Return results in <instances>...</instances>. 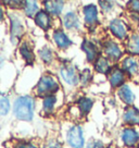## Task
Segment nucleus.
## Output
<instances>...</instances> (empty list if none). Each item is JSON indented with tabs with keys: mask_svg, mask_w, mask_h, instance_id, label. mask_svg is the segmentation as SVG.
I'll list each match as a JSON object with an SVG mask.
<instances>
[{
	"mask_svg": "<svg viewBox=\"0 0 139 148\" xmlns=\"http://www.w3.org/2000/svg\"><path fill=\"white\" fill-rule=\"evenodd\" d=\"M117 142L123 148H139V127L122 125L117 132Z\"/></svg>",
	"mask_w": 139,
	"mask_h": 148,
	"instance_id": "obj_6",
	"label": "nucleus"
},
{
	"mask_svg": "<svg viewBox=\"0 0 139 148\" xmlns=\"http://www.w3.org/2000/svg\"><path fill=\"white\" fill-rule=\"evenodd\" d=\"M113 63L108 59L107 57H104L103 55H100L98 57V59L93 63V70L95 73H97L98 75H102L107 77L108 74L110 73V71L113 68Z\"/></svg>",
	"mask_w": 139,
	"mask_h": 148,
	"instance_id": "obj_18",
	"label": "nucleus"
},
{
	"mask_svg": "<svg viewBox=\"0 0 139 148\" xmlns=\"http://www.w3.org/2000/svg\"><path fill=\"white\" fill-rule=\"evenodd\" d=\"M115 97L124 107L135 106L137 101V92L130 82L124 84L123 86L115 90Z\"/></svg>",
	"mask_w": 139,
	"mask_h": 148,
	"instance_id": "obj_11",
	"label": "nucleus"
},
{
	"mask_svg": "<svg viewBox=\"0 0 139 148\" xmlns=\"http://www.w3.org/2000/svg\"><path fill=\"white\" fill-rule=\"evenodd\" d=\"M93 79V70L86 66L79 71V85L82 87L89 86Z\"/></svg>",
	"mask_w": 139,
	"mask_h": 148,
	"instance_id": "obj_27",
	"label": "nucleus"
},
{
	"mask_svg": "<svg viewBox=\"0 0 139 148\" xmlns=\"http://www.w3.org/2000/svg\"><path fill=\"white\" fill-rule=\"evenodd\" d=\"M59 75L69 87H76L79 85L78 69L69 61H63L58 69Z\"/></svg>",
	"mask_w": 139,
	"mask_h": 148,
	"instance_id": "obj_7",
	"label": "nucleus"
},
{
	"mask_svg": "<svg viewBox=\"0 0 139 148\" xmlns=\"http://www.w3.org/2000/svg\"><path fill=\"white\" fill-rule=\"evenodd\" d=\"M126 55L135 56L139 58V32L134 31L124 42Z\"/></svg>",
	"mask_w": 139,
	"mask_h": 148,
	"instance_id": "obj_20",
	"label": "nucleus"
},
{
	"mask_svg": "<svg viewBox=\"0 0 139 148\" xmlns=\"http://www.w3.org/2000/svg\"><path fill=\"white\" fill-rule=\"evenodd\" d=\"M42 113L46 116H51L52 113H55V111L58 106V96L57 94L55 95H49L42 98Z\"/></svg>",
	"mask_w": 139,
	"mask_h": 148,
	"instance_id": "obj_24",
	"label": "nucleus"
},
{
	"mask_svg": "<svg viewBox=\"0 0 139 148\" xmlns=\"http://www.w3.org/2000/svg\"><path fill=\"white\" fill-rule=\"evenodd\" d=\"M42 148H62V144L59 139L57 138H50L46 144L44 145Z\"/></svg>",
	"mask_w": 139,
	"mask_h": 148,
	"instance_id": "obj_33",
	"label": "nucleus"
},
{
	"mask_svg": "<svg viewBox=\"0 0 139 148\" xmlns=\"http://www.w3.org/2000/svg\"><path fill=\"white\" fill-rule=\"evenodd\" d=\"M80 49L85 55L86 61L88 63L93 64L95 61L98 59V57L101 53V47H100V42H96L93 38L89 37H84L82 44H80Z\"/></svg>",
	"mask_w": 139,
	"mask_h": 148,
	"instance_id": "obj_10",
	"label": "nucleus"
},
{
	"mask_svg": "<svg viewBox=\"0 0 139 148\" xmlns=\"http://www.w3.org/2000/svg\"><path fill=\"white\" fill-rule=\"evenodd\" d=\"M75 105L78 108L79 112L82 113V116H85L90 113V111L93 110L95 100L89 96H80L75 100Z\"/></svg>",
	"mask_w": 139,
	"mask_h": 148,
	"instance_id": "obj_23",
	"label": "nucleus"
},
{
	"mask_svg": "<svg viewBox=\"0 0 139 148\" xmlns=\"http://www.w3.org/2000/svg\"><path fill=\"white\" fill-rule=\"evenodd\" d=\"M52 22H53V18L45 10H40L34 16V23H35V25L38 26L42 31H45V32H48L52 27V25H53Z\"/></svg>",
	"mask_w": 139,
	"mask_h": 148,
	"instance_id": "obj_19",
	"label": "nucleus"
},
{
	"mask_svg": "<svg viewBox=\"0 0 139 148\" xmlns=\"http://www.w3.org/2000/svg\"><path fill=\"white\" fill-rule=\"evenodd\" d=\"M64 1L61 0H45L42 1L44 10L47 11L52 18L60 16L64 9Z\"/></svg>",
	"mask_w": 139,
	"mask_h": 148,
	"instance_id": "obj_22",
	"label": "nucleus"
},
{
	"mask_svg": "<svg viewBox=\"0 0 139 148\" xmlns=\"http://www.w3.org/2000/svg\"><path fill=\"white\" fill-rule=\"evenodd\" d=\"M12 148H40L36 143L31 140H18L13 144Z\"/></svg>",
	"mask_w": 139,
	"mask_h": 148,
	"instance_id": "obj_30",
	"label": "nucleus"
},
{
	"mask_svg": "<svg viewBox=\"0 0 139 148\" xmlns=\"http://www.w3.org/2000/svg\"><path fill=\"white\" fill-rule=\"evenodd\" d=\"M60 82L56 75L51 73H44L38 79L36 86L34 88V92L37 97H46L49 95L58 94L60 90Z\"/></svg>",
	"mask_w": 139,
	"mask_h": 148,
	"instance_id": "obj_4",
	"label": "nucleus"
},
{
	"mask_svg": "<svg viewBox=\"0 0 139 148\" xmlns=\"http://www.w3.org/2000/svg\"><path fill=\"white\" fill-rule=\"evenodd\" d=\"M3 65V58L0 56V69H1V66Z\"/></svg>",
	"mask_w": 139,
	"mask_h": 148,
	"instance_id": "obj_36",
	"label": "nucleus"
},
{
	"mask_svg": "<svg viewBox=\"0 0 139 148\" xmlns=\"http://www.w3.org/2000/svg\"><path fill=\"white\" fill-rule=\"evenodd\" d=\"M65 139H66V144L71 148H85L87 144L83 126L78 123L72 124L67 129L65 134Z\"/></svg>",
	"mask_w": 139,
	"mask_h": 148,
	"instance_id": "obj_8",
	"label": "nucleus"
},
{
	"mask_svg": "<svg viewBox=\"0 0 139 148\" xmlns=\"http://www.w3.org/2000/svg\"><path fill=\"white\" fill-rule=\"evenodd\" d=\"M122 124L125 126L139 127V107L129 106L124 107L122 114H121Z\"/></svg>",
	"mask_w": 139,
	"mask_h": 148,
	"instance_id": "obj_15",
	"label": "nucleus"
},
{
	"mask_svg": "<svg viewBox=\"0 0 139 148\" xmlns=\"http://www.w3.org/2000/svg\"><path fill=\"white\" fill-rule=\"evenodd\" d=\"M11 103L10 99L0 92V116H5L9 113Z\"/></svg>",
	"mask_w": 139,
	"mask_h": 148,
	"instance_id": "obj_28",
	"label": "nucleus"
},
{
	"mask_svg": "<svg viewBox=\"0 0 139 148\" xmlns=\"http://www.w3.org/2000/svg\"><path fill=\"white\" fill-rule=\"evenodd\" d=\"M8 18H9V34L11 42L13 44L22 42V38L25 34L23 21L18 15V13H13V12L8 13Z\"/></svg>",
	"mask_w": 139,
	"mask_h": 148,
	"instance_id": "obj_9",
	"label": "nucleus"
},
{
	"mask_svg": "<svg viewBox=\"0 0 139 148\" xmlns=\"http://www.w3.org/2000/svg\"><path fill=\"white\" fill-rule=\"evenodd\" d=\"M98 5L100 8L101 14L106 18H112L114 16L121 15V13L119 12V9L121 8V5L120 2H117V1L101 0V1H98Z\"/></svg>",
	"mask_w": 139,
	"mask_h": 148,
	"instance_id": "obj_17",
	"label": "nucleus"
},
{
	"mask_svg": "<svg viewBox=\"0 0 139 148\" xmlns=\"http://www.w3.org/2000/svg\"><path fill=\"white\" fill-rule=\"evenodd\" d=\"M3 5H5L7 7H9L10 9H23L24 1H20V0H9V1H3Z\"/></svg>",
	"mask_w": 139,
	"mask_h": 148,
	"instance_id": "obj_31",
	"label": "nucleus"
},
{
	"mask_svg": "<svg viewBox=\"0 0 139 148\" xmlns=\"http://www.w3.org/2000/svg\"><path fill=\"white\" fill-rule=\"evenodd\" d=\"M100 47L101 53L104 57H107L113 64H119L120 61L126 55L124 44L117 42L110 36H106L104 38L100 39Z\"/></svg>",
	"mask_w": 139,
	"mask_h": 148,
	"instance_id": "obj_2",
	"label": "nucleus"
},
{
	"mask_svg": "<svg viewBox=\"0 0 139 148\" xmlns=\"http://www.w3.org/2000/svg\"><path fill=\"white\" fill-rule=\"evenodd\" d=\"M5 9H3V5H2V3H0V22H2L5 20Z\"/></svg>",
	"mask_w": 139,
	"mask_h": 148,
	"instance_id": "obj_34",
	"label": "nucleus"
},
{
	"mask_svg": "<svg viewBox=\"0 0 139 148\" xmlns=\"http://www.w3.org/2000/svg\"><path fill=\"white\" fill-rule=\"evenodd\" d=\"M129 79V82L139 77V58L135 56L125 55V57L119 63Z\"/></svg>",
	"mask_w": 139,
	"mask_h": 148,
	"instance_id": "obj_12",
	"label": "nucleus"
},
{
	"mask_svg": "<svg viewBox=\"0 0 139 148\" xmlns=\"http://www.w3.org/2000/svg\"><path fill=\"white\" fill-rule=\"evenodd\" d=\"M83 23L86 27L90 29H96L101 25V11L98 3H86L80 10Z\"/></svg>",
	"mask_w": 139,
	"mask_h": 148,
	"instance_id": "obj_5",
	"label": "nucleus"
},
{
	"mask_svg": "<svg viewBox=\"0 0 139 148\" xmlns=\"http://www.w3.org/2000/svg\"><path fill=\"white\" fill-rule=\"evenodd\" d=\"M104 147H106V145H104V143L102 142L101 139L93 138L90 139L89 142H87L85 148H104Z\"/></svg>",
	"mask_w": 139,
	"mask_h": 148,
	"instance_id": "obj_32",
	"label": "nucleus"
},
{
	"mask_svg": "<svg viewBox=\"0 0 139 148\" xmlns=\"http://www.w3.org/2000/svg\"><path fill=\"white\" fill-rule=\"evenodd\" d=\"M52 40L55 42L58 49L66 50L73 45V40L67 35V33L62 28H57L52 33Z\"/></svg>",
	"mask_w": 139,
	"mask_h": 148,
	"instance_id": "obj_16",
	"label": "nucleus"
},
{
	"mask_svg": "<svg viewBox=\"0 0 139 148\" xmlns=\"http://www.w3.org/2000/svg\"><path fill=\"white\" fill-rule=\"evenodd\" d=\"M37 55L40 61L44 62L45 64H50L56 60V53L53 49L49 46H44L40 49H38Z\"/></svg>",
	"mask_w": 139,
	"mask_h": 148,
	"instance_id": "obj_25",
	"label": "nucleus"
},
{
	"mask_svg": "<svg viewBox=\"0 0 139 148\" xmlns=\"http://www.w3.org/2000/svg\"><path fill=\"white\" fill-rule=\"evenodd\" d=\"M107 81L109 83V86L111 89H113L115 92L117 88H120L121 86H123L124 84L128 83L129 79L127 77L126 73L122 70L119 64H114L112 70L110 71V73L108 74Z\"/></svg>",
	"mask_w": 139,
	"mask_h": 148,
	"instance_id": "obj_13",
	"label": "nucleus"
},
{
	"mask_svg": "<svg viewBox=\"0 0 139 148\" xmlns=\"http://www.w3.org/2000/svg\"><path fill=\"white\" fill-rule=\"evenodd\" d=\"M104 148H123V147L119 146L117 144H110V145H106V147Z\"/></svg>",
	"mask_w": 139,
	"mask_h": 148,
	"instance_id": "obj_35",
	"label": "nucleus"
},
{
	"mask_svg": "<svg viewBox=\"0 0 139 148\" xmlns=\"http://www.w3.org/2000/svg\"><path fill=\"white\" fill-rule=\"evenodd\" d=\"M124 8H125L126 12H128V13L139 14V0H130V1H127V2H125Z\"/></svg>",
	"mask_w": 139,
	"mask_h": 148,
	"instance_id": "obj_29",
	"label": "nucleus"
},
{
	"mask_svg": "<svg viewBox=\"0 0 139 148\" xmlns=\"http://www.w3.org/2000/svg\"><path fill=\"white\" fill-rule=\"evenodd\" d=\"M19 53L21 56V58L26 62V64L32 65L35 62V53H34V50H33L32 44L28 40H26V39H24V40L20 42Z\"/></svg>",
	"mask_w": 139,
	"mask_h": 148,
	"instance_id": "obj_21",
	"label": "nucleus"
},
{
	"mask_svg": "<svg viewBox=\"0 0 139 148\" xmlns=\"http://www.w3.org/2000/svg\"><path fill=\"white\" fill-rule=\"evenodd\" d=\"M107 31L110 37L124 44L130 34L134 32V28L130 25L126 16L119 15L108 20Z\"/></svg>",
	"mask_w": 139,
	"mask_h": 148,
	"instance_id": "obj_1",
	"label": "nucleus"
},
{
	"mask_svg": "<svg viewBox=\"0 0 139 148\" xmlns=\"http://www.w3.org/2000/svg\"><path fill=\"white\" fill-rule=\"evenodd\" d=\"M62 24L65 29L71 32H82L84 29V23L76 11H67L62 18Z\"/></svg>",
	"mask_w": 139,
	"mask_h": 148,
	"instance_id": "obj_14",
	"label": "nucleus"
},
{
	"mask_svg": "<svg viewBox=\"0 0 139 148\" xmlns=\"http://www.w3.org/2000/svg\"><path fill=\"white\" fill-rule=\"evenodd\" d=\"M40 5L38 1L35 0H27V1H24L23 5V11L24 14L27 16V18H33L36 15V14L40 11Z\"/></svg>",
	"mask_w": 139,
	"mask_h": 148,
	"instance_id": "obj_26",
	"label": "nucleus"
},
{
	"mask_svg": "<svg viewBox=\"0 0 139 148\" xmlns=\"http://www.w3.org/2000/svg\"><path fill=\"white\" fill-rule=\"evenodd\" d=\"M35 99L31 95H23L15 98L13 102V114L20 121L29 122L34 118Z\"/></svg>",
	"mask_w": 139,
	"mask_h": 148,
	"instance_id": "obj_3",
	"label": "nucleus"
}]
</instances>
